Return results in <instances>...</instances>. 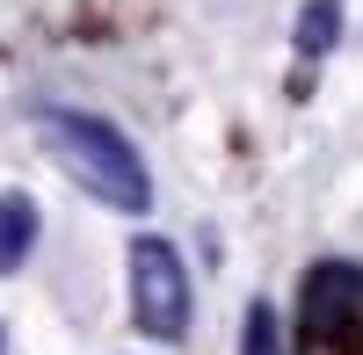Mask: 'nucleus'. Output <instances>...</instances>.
Masks as SVG:
<instances>
[{
  "label": "nucleus",
  "mask_w": 363,
  "mask_h": 355,
  "mask_svg": "<svg viewBox=\"0 0 363 355\" xmlns=\"http://www.w3.org/2000/svg\"><path fill=\"white\" fill-rule=\"evenodd\" d=\"M44 145L58 153V167L80 174V189L109 203V211H145L153 203V182H145V160L131 153V138L102 124V116H80V109H44L37 116Z\"/></svg>",
  "instance_id": "obj_1"
},
{
  "label": "nucleus",
  "mask_w": 363,
  "mask_h": 355,
  "mask_svg": "<svg viewBox=\"0 0 363 355\" xmlns=\"http://www.w3.org/2000/svg\"><path fill=\"white\" fill-rule=\"evenodd\" d=\"M131 319L153 341H182V327H189V269L160 232L131 240Z\"/></svg>",
  "instance_id": "obj_2"
},
{
  "label": "nucleus",
  "mask_w": 363,
  "mask_h": 355,
  "mask_svg": "<svg viewBox=\"0 0 363 355\" xmlns=\"http://www.w3.org/2000/svg\"><path fill=\"white\" fill-rule=\"evenodd\" d=\"M306 334L313 341H349L363 327V269L356 261H320L306 269Z\"/></svg>",
  "instance_id": "obj_3"
},
{
  "label": "nucleus",
  "mask_w": 363,
  "mask_h": 355,
  "mask_svg": "<svg viewBox=\"0 0 363 355\" xmlns=\"http://www.w3.org/2000/svg\"><path fill=\"white\" fill-rule=\"evenodd\" d=\"M29 247H37V203L15 189V196H0V276L22 269Z\"/></svg>",
  "instance_id": "obj_4"
},
{
  "label": "nucleus",
  "mask_w": 363,
  "mask_h": 355,
  "mask_svg": "<svg viewBox=\"0 0 363 355\" xmlns=\"http://www.w3.org/2000/svg\"><path fill=\"white\" fill-rule=\"evenodd\" d=\"M298 51L306 58H327L335 51V37H342V0H306V15H298Z\"/></svg>",
  "instance_id": "obj_5"
},
{
  "label": "nucleus",
  "mask_w": 363,
  "mask_h": 355,
  "mask_svg": "<svg viewBox=\"0 0 363 355\" xmlns=\"http://www.w3.org/2000/svg\"><path fill=\"white\" fill-rule=\"evenodd\" d=\"M240 355H284V319H277V305H247V319H240Z\"/></svg>",
  "instance_id": "obj_6"
}]
</instances>
